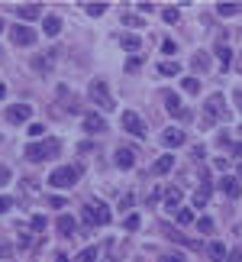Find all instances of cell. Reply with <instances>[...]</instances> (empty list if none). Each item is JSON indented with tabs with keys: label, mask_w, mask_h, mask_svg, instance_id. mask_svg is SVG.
I'll list each match as a JSON object with an SVG mask.
<instances>
[{
	"label": "cell",
	"mask_w": 242,
	"mask_h": 262,
	"mask_svg": "<svg viewBox=\"0 0 242 262\" xmlns=\"http://www.w3.org/2000/svg\"><path fill=\"white\" fill-rule=\"evenodd\" d=\"M174 169V155H162L155 162V175H165V172H171Z\"/></svg>",
	"instance_id": "cell-23"
},
{
	"label": "cell",
	"mask_w": 242,
	"mask_h": 262,
	"mask_svg": "<svg viewBox=\"0 0 242 262\" xmlns=\"http://www.w3.org/2000/svg\"><path fill=\"white\" fill-rule=\"evenodd\" d=\"M48 204H52V207H65V198H58V194H52V198H48Z\"/></svg>",
	"instance_id": "cell-43"
},
{
	"label": "cell",
	"mask_w": 242,
	"mask_h": 262,
	"mask_svg": "<svg viewBox=\"0 0 242 262\" xmlns=\"http://www.w3.org/2000/svg\"><path fill=\"white\" fill-rule=\"evenodd\" d=\"M233 155H239V159H242V143H236V146H233Z\"/></svg>",
	"instance_id": "cell-44"
},
{
	"label": "cell",
	"mask_w": 242,
	"mask_h": 262,
	"mask_svg": "<svg viewBox=\"0 0 242 262\" xmlns=\"http://www.w3.org/2000/svg\"><path fill=\"white\" fill-rule=\"evenodd\" d=\"M165 236L168 239H174V243H181V246H191V249H200V243H194V239H188V236H181L174 227H165Z\"/></svg>",
	"instance_id": "cell-11"
},
{
	"label": "cell",
	"mask_w": 242,
	"mask_h": 262,
	"mask_svg": "<svg viewBox=\"0 0 242 262\" xmlns=\"http://www.w3.org/2000/svg\"><path fill=\"white\" fill-rule=\"evenodd\" d=\"M58 233L71 236V233H74V217H68V214H62V217H58Z\"/></svg>",
	"instance_id": "cell-22"
},
{
	"label": "cell",
	"mask_w": 242,
	"mask_h": 262,
	"mask_svg": "<svg viewBox=\"0 0 242 262\" xmlns=\"http://www.w3.org/2000/svg\"><path fill=\"white\" fill-rule=\"evenodd\" d=\"M91 210H94V224H110V207L107 204H100V201H94V204H91Z\"/></svg>",
	"instance_id": "cell-10"
},
{
	"label": "cell",
	"mask_w": 242,
	"mask_h": 262,
	"mask_svg": "<svg viewBox=\"0 0 242 262\" xmlns=\"http://www.w3.org/2000/svg\"><path fill=\"white\" fill-rule=\"evenodd\" d=\"M158 71L168 75V78H174V75H181V65L178 62H162V65H158Z\"/></svg>",
	"instance_id": "cell-25"
},
{
	"label": "cell",
	"mask_w": 242,
	"mask_h": 262,
	"mask_svg": "<svg viewBox=\"0 0 242 262\" xmlns=\"http://www.w3.org/2000/svg\"><path fill=\"white\" fill-rule=\"evenodd\" d=\"M158 262H184V256H181V253H165Z\"/></svg>",
	"instance_id": "cell-38"
},
{
	"label": "cell",
	"mask_w": 242,
	"mask_h": 262,
	"mask_svg": "<svg viewBox=\"0 0 242 262\" xmlns=\"http://www.w3.org/2000/svg\"><path fill=\"white\" fill-rule=\"evenodd\" d=\"M120 46H123L126 49V52H139V46H142V39L139 36H133V32H126V36H120Z\"/></svg>",
	"instance_id": "cell-16"
},
{
	"label": "cell",
	"mask_w": 242,
	"mask_h": 262,
	"mask_svg": "<svg viewBox=\"0 0 242 262\" xmlns=\"http://www.w3.org/2000/svg\"><path fill=\"white\" fill-rule=\"evenodd\" d=\"M117 165H120V169H133V165H136V152H133V149H117Z\"/></svg>",
	"instance_id": "cell-12"
},
{
	"label": "cell",
	"mask_w": 242,
	"mask_h": 262,
	"mask_svg": "<svg viewBox=\"0 0 242 262\" xmlns=\"http://www.w3.org/2000/svg\"><path fill=\"white\" fill-rule=\"evenodd\" d=\"M87 97L94 100L100 110H113V94H110L107 81H100V78H94V81L87 85Z\"/></svg>",
	"instance_id": "cell-2"
},
{
	"label": "cell",
	"mask_w": 242,
	"mask_h": 262,
	"mask_svg": "<svg viewBox=\"0 0 242 262\" xmlns=\"http://www.w3.org/2000/svg\"><path fill=\"white\" fill-rule=\"evenodd\" d=\"M123 227H126V230H139V217H136V214H129V217L123 220Z\"/></svg>",
	"instance_id": "cell-36"
},
{
	"label": "cell",
	"mask_w": 242,
	"mask_h": 262,
	"mask_svg": "<svg viewBox=\"0 0 242 262\" xmlns=\"http://www.w3.org/2000/svg\"><path fill=\"white\" fill-rule=\"evenodd\" d=\"M123 126H126V133H133V136H145V120H142L136 110H126L123 114Z\"/></svg>",
	"instance_id": "cell-4"
},
{
	"label": "cell",
	"mask_w": 242,
	"mask_h": 262,
	"mask_svg": "<svg viewBox=\"0 0 242 262\" xmlns=\"http://www.w3.org/2000/svg\"><path fill=\"white\" fill-rule=\"evenodd\" d=\"M81 217H84V224H87V227H97V224H94V210H91V204H84Z\"/></svg>",
	"instance_id": "cell-35"
},
{
	"label": "cell",
	"mask_w": 242,
	"mask_h": 262,
	"mask_svg": "<svg viewBox=\"0 0 242 262\" xmlns=\"http://www.w3.org/2000/svg\"><path fill=\"white\" fill-rule=\"evenodd\" d=\"M78 175H81L78 165H62V169H55L52 175H48V185L52 188H71L78 181Z\"/></svg>",
	"instance_id": "cell-3"
},
{
	"label": "cell",
	"mask_w": 242,
	"mask_h": 262,
	"mask_svg": "<svg viewBox=\"0 0 242 262\" xmlns=\"http://www.w3.org/2000/svg\"><path fill=\"white\" fill-rule=\"evenodd\" d=\"M29 116H32V107H29V104H13V107L7 110V120H10V123H26Z\"/></svg>",
	"instance_id": "cell-6"
},
{
	"label": "cell",
	"mask_w": 242,
	"mask_h": 262,
	"mask_svg": "<svg viewBox=\"0 0 242 262\" xmlns=\"http://www.w3.org/2000/svg\"><path fill=\"white\" fill-rule=\"evenodd\" d=\"M84 130L87 133H103L107 130V120L100 114H84Z\"/></svg>",
	"instance_id": "cell-8"
},
{
	"label": "cell",
	"mask_w": 242,
	"mask_h": 262,
	"mask_svg": "<svg viewBox=\"0 0 242 262\" xmlns=\"http://www.w3.org/2000/svg\"><path fill=\"white\" fill-rule=\"evenodd\" d=\"M84 13L87 16H103L107 13V3H84Z\"/></svg>",
	"instance_id": "cell-26"
},
{
	"label": "cell",
	"mask_w": 242,
	"mask_h": 262,
	"mask_svg": "<svg viewBox=\"0 0 242 262\" xmlns=\"http://www.w3.org/2000/svg\"><path fill=\"white\" fill-rule=\"evenodd\" d=\"M226 100H223V94H213V97H207V114H217V116H226V107H223Z\"/></svg>",
	"instance_id": "cell-9"
},
{
	"label": "cell",
	"mask_w": 242,
	"mask_h": 262,
	"mask_svg": "<svg viewBox=\"0 0 242 262\" xmlns=\"http://www.w3.org/2000/svg\"><path fill=\"white\" fill-rule=\"evenodd\" d=\"M236 107L242 110V91H236Z\"/></svg>",
	"instance_id": "cell-45"
},
{
	"label": "cell",
	"mask_w": 242,
	"mask_h": 262,
	"mask_svg": "<svg viewBox=\"0 0 242 262\" xmlns=\"http://www.w3.org/2000/svg\"><path fill=\"white\" fill-rule=\"evenodd\" d=\"M207 256H210L213 262H223V259H226V246L217 239V243H210V246H207Z\"/></svg>",
	"instance_id": "cell-20"
},
{
	"label": "cell",
	"mask_w": 242,
	"mask_h": 262,
	"mask_svg": "<svg viewBox=\"0 0 242 262\" xmlns=\"http://www.w3.org/2000/svg\"><path fill=\"white\" fill-rule=\"evenodd\" d=\"M239 181H242V162H239Z\"/></svg>",
	"instance_id": "cell-48"
},
{
	"label": "cell",
	"mask_w": 242,
	"mask_h": 262,
	"mask_svg": "<svg viewBox=\"0 0 242 262\" xmlns=\"http://www.w3.org/2000/svg\"><path fill=\"white\" fill-rule=\"evenodd\" d=\"M94 259H97V249H94V246H84V249L78 253V262H94Z\"/></svg>",
	"instance_id": "cell-30"
},
{
	"label": "cell",
	"mask_w": 242,
	"mask_h": 262,
	"mask_svg": "<svg viewBox=\"0 0 242 262\" xmlns=\"http://www.w3.org/2000/svg\"><path fill=\"white\" fill-rule=\"evenodd\" d=\"M3 26H7V23H3V20H0V32H3Z\"/></svg>",
	"instance_id": "cell-49"
},
{
	"label": "cell",
	"mask_w": 242,
	"mask_h": 262,
	"mask_svg": "<svg viewBox=\"0 0 242 262\" xmlns=\"http://www.w3.org/2000/svg\"><path fill=\"white\" fill-rule=\"evenodd\" d=\"M239 10H242L239 3H219V7H217V13H219V16H236Z\"/></svg>",
	"instance_id": "cell-27"
},
{
	"label": "cell",
	"mask_w": 242,
	"mask_h": 262,
	"mask_svg": "<svg viewBox=\"0 0 242 262\" xmlns=\"http://www.w3.org/2000/svg\"><path fill=\"white\" fill-rule=\"evenodd\" d=\"M217 55H219V62H223V68H226V65H229V58H233V52H229L226 46H219V49H217Z\"/></svg>",
	"instance_id": "cell-34"
},
{
	"label": "cell",
	"mask_w": 242,
	"mask_h": 262,
	"mask_svg": "<svg viewBox=\"0 0 242 262\" xmlns=\"http://www.w3.org/2000/svg\"><path fill=\"white\" fill-rule=\"evenodd\" d=\"M197 230H200V233H213V220H210V217H200V220H197Z\"/></svg>",
	"instance_id": "cell-33"
},
{
	"label": "cell",
	"mask_w": 242,
	"mask_h": 262,
	"mask_svg": "<svg viewBox=\"0 0 242 262\" xmlns=\"http://www.w3.org/2000/svg\"><path fill=\"white\" fill-rule=\"evenodd\" d=\"M165 107L171 110L174 116H181V97H178L174 91H165Z\"/></svg>",
	"instance_id": "cell-19"
},
{
	"label": "cell",
	"mask_w": 242,
	"mask_h": 262,
	"mask_svg": "<svg viewBox=\"0 0 242 262\" xmlns=\"http://www.w3.org/2000/svg\"><path fill=\"white\" fill-rule=\"evenodd\" d=\"M62 152V139H42V143H29L26 146V159L29 162H46L52 155Z\"/></svg>",
	"instance_id": "cell-1"
},
{
	"label": "cell",
	"mask_w": 242,
	"mask_h": 262,
	"mask_svg": "<svg viewBox=\"0 0 242 262\" xmlns=\"http://www.w3.org/2000/svg\"><path fill=\"white\" fill-rule=\"evenodd\" d=\"M123 23H126V26H142V20H139V16H133V13H126Z\"/></svg>",
	"instance_id": "cell-41"
},
{
	"label": "cell",
	"mask_w": 242,
	"mask_h": 262,
	"mask_svg": "<svg viewBox=\"0 0 242 262\" xmlns=\"http://www.w3.org/2000/svg\"><path fill=\"white\" fill-rule=\"evenodd\" d=\"M219 188H223V194H229V198H239V178H223V181H219Z\"/></svg>",
	"instance_id": "cell-18"
},
{
	"label": "cell",
	"mask_w": 242,
	"mask_h": 262,
	"mask_svg": "<svg viewBox=\"0 0 242 262\" xmlns=\"http://www.w3.org/2000/svg\"><path fill=\"white\" fill-rule=\"evenodd\" d=\"M10 178H13V172H10V169H7V165H0V185H7Z\"/></svg>",
	"instance_id": "cell-40"
},
{
	"label": "cell",
	"mask_w": 242,
	"mask_h": 262,
	"mask_svg": "<svg viewBox=\"0 0 242 262\" xmlns=\"http://www.w3.org/2000/svg\"><path fill=\"white\" fill-rule=\"evenodd\" d=\"M165 207L168 210H178V204H181V188H165Z\"/></svg>",
	"instance_id": "cell-13"
},
{
	"label": "cell",
	"mask_w": 242,
	"mask_h": 262,
	"mask_svg": "<svg viewBox=\"0 0 242 262\" xmlns=\"http://www.w3.org/2000/svg\"><path fill=\"white\" fill-rule=\"evenodd\" d=\"M29 227H32L36 233H39V230H46V217H32V220H29Z\"/></svg>",
	"instance_id": "cell-37"
},
{
	"label": "cell",
	"mask_w": 242,
	"mask_h": 262,
	"mask_svg": "<svg viewBox=\"0 0 242 262\" xmlns=\"http://www.w3.org/2000/svg\"><path fill=\"white\" fill-rule=\"evenodd\" d=\"M3 97H7V87H3V85H0V100H3Z\"/></svg>",
	"instance_id": "cell-46"
},
{
	"label": "cell",
	"mask_w": 242,
	"mask_h": 262,
	"mask_svg": "<svg viewBox=\"0 0 242 262\" xmlns=\"http://www.w3.org/2000/svg\"><path fill=\"white\" fill-rule=\"evenodd\" d=\"M10 207H13V204H10V198H3V194H0V214H7Z\"/></svg>",
	"instance_id": "cell-42"
},
{
	"label": "cell",
	"mask_w": 242,
	"mask_h": 262,
	"mask_svg": "<svg viewBox=\"0 0 242 262\" xmlns=\"http://www.w3.org/2000/svg\"><path fill=\"white\" fill-rule=\"evenodd\" d=\"M16 13L23 16V20H39L42 7H39V3H23V7H16Z\"/></svg>",
	"instance_id": "cell-15"
},
{
	"label": "cell",
	"mask_w": 242,
	"mask_h": 262,
	"mask_svg": "<svg viewBox=\"0 0 242 262\" xmlns=\"http://www.w3.org/2000/svg\"><path fill=\"white\" fill-rule=\"evenodd\" d=\"M139 68H142V58L139 55H129V58H126V71L133 75V71H139Z\"/></svg>",
	"instance_id": "cell-31"
},
{
	"label": "cell",
	"mask_w": 242,
	"mask_h": 262,
	"mask_svg": "<svg viewBox=\"0 0 242 262\" xmlns=\"http://www.w3.org/2000/svg\"><path fill=\"white\" fill-rule=\"evenodd\" d=\"M191 68H194V71H207V68H210V55H207V52H197L194 58H191Z\"/></svg>",
	"instance_id": "cell-21"
},
{
	"label": "cell",
	"mask_w": 242,
	"mask_h": 262,
	"mask_svg": "<svg viewBox=\"0 0 242 262\" xmlns=\"http://www.w3.org/2000/svg\"><path fill=\"white\" fill-rule=\"evenodd\" d=\"M42 29H46V36H58V32H62V20H58V16H46V20H42Z\"/></svg>",
	"instance_id": "cell-17"
},
{
	"label": "cell",
	"mask_w": 242,
	"mask_h": 262,
	"mask_svg": "<svg viewBox=\"0 0 242 262\" xmlns=\"http://www.w3.org/2000/svg\"><path fill=\"white\" fill-rule=\"evenodd\" d=\"M162 52L165 55H174V52H178V42H174V39H162Z\"/></svg>",
	"instance_id": "cell-32"
},
{
	"label": "cell",
	"mask_w": 242,
	"mask_h": 262,
	"mask_svg": "<svg viewBox=\"0 0 242 262\" xmlns=\"http://www.w3.org/2000/svg\"><path fill=\"white\" fill-rule=\"evenodd\" d=\"M55 262H71V259H68V256H58V259H55Z\"/></svg>",
	"instance_id": "cell-47"
},
{
	"label": "cell",
	"mask_w": 242,
	"mask_h": 262,
	"mask_svg": "<svg viewBox=\"0 0 242 262\" xmlns=\"http://www.w3.org/2000/svg\"><path fill=\"white\" fill-rule=\"evenodd\" d=\"M210 191H213V185L207 181V175H203V185H200V191L194 194V207H203V204L210 201Z\"/></svg>",
	"instance_id": "cell-14"
},
{
	"label": "cell",
	"mask_w": 242,
	"mask_h": 262,
	"mask_svg": "<svg viewBox=\"0 0 242 262\" xmlns=\"http://www.w3.org/2000/svg\"><path fill=\"white\" fill-rule=\"evenodd\" d=\"M42 133H46V126H42V123H29V136H32V139L42 136Z\"/></svg>",
	"instance_id": "cell-39"
},
{
	"label": "cell",
	"mask_w": 242,
	"mask_h": 262,
	"mask_svg": "<svg viewBox=\"0 0 242 262\" xmlns=\"http://www.w3.org/2000/svg\"><path fill=\"white\" fill-rule=\"evenodd\" d=\"M181 91L197 94V91H200V81H197V78H184V81H181Z\"/></svg>",
	"instance_id": "cell-28"
},
{
	"label": "cell",
	"mask_w": 242,
	"mask_h": 262,
	"mask_svg": "<svg viewBox=\"0 0 242 262\" xmlns=\"http://www.w3.org/2000/svg\"><path fill=\"white\" fill-rule=\"evenodd\" d=\"M10 39L16 46H32L36 42V29H29V26H10Z\"/></svg>",
	"instance_id": "cell-5"
},
{
	"label": "cell",
	"mask_w": 242,
	"mask_h": 262,
	"mask_svg": "<svg viewBox=\"0 0 242 262\" xmlns=\"http://www.w3.org/2000/svg\"><path fill=\"white\" fill-rule=\"evenodd\" d=\"M178 224H181V227H191V224H197L194 210H191V207H178Z\"/></svg>",
	"instance_id": "cell-24"
},
{
	"label": "cell",
	"mask_w": 242,
	"mask_h": 262,
	"mask_svg": "<svg viewBox=\"0 0 242 262\" xmlns=\"http://www.w3.org/2000/svg\"><path fill=\"white\" fill-rule=\"evenodd\" d=\"M181 143H184V133L174 130V126H168V130L162 133V146H165V149H178Z\"/></svg>",
	"instance_id": "cell-7"
},
{
	"label": "cell",
	"mask_w": 242,
	"mask_h": 262,
	"mask_svg": "<svg viewBox=\"0 0 242 262\" xmlns=\"http://www.w3.org/2000/svg\"><path fill=\"white\" fill-rule=\"evenodd\" d=\"M178 16H181L178 7H165L162 10V20H165V23H178Z\"/></svg>",
	"instance_id": "cell-29"
}]
</instances>
